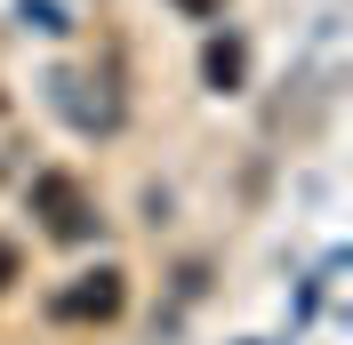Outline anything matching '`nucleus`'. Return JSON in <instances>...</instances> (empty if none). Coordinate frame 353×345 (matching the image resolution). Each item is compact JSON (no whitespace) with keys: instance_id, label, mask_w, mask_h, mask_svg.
Masks as SVG:
<instances>
[{"instance_id":"f257e3e1","label":"nucleus","mask_w":353,"mask_h":345,"mask_svg":"<svg viewBox=\"0 0 353 345\" xmlns=\"http://www.w3.org/2000/svg\"><path fill=\"white\" fill-rule=\"evenodd\" d=\"M32 217H41V233L57 241V249H81V241H97V225H105L97 193H88L72 169H41L32 177Z\"/></svg>"},{"instance_id":"20e7f679","label":"nucleus","mask_w":353,"mask_h":345,"mask_svg":"<svg viewBox=\"0 0 353 345\" xmlns=\"http://www.w3.org/2000/svg\"><path fill=\"white\" fill-rule=\"evenodd\" d=\"M185 17H225V0H176Z\"/></svg>"},{"instance_id":"7ed1b4c3","label":"nucleus","mask_w":353,"mask_h":345,"mask_svg":"<svg viewBox=\"0 0 353 345\" xmlns=\"http://www.w3.org/2000/svg\"><path fill=\"white\" fill-rule=\"evenodd\" d=\"M241 72H249L241 41H209V48H201V81L217 88V97H225V88H241Z\"/></svg>"},{"instance_id":"f03ea898","label":"nucleus","mask_w":353,"mask_h":345,"mask_svg":"<svg viewBox=\"0 0 353 345\" xmlns=\"http://www.w3.org/2000/svg\"><path fill=\"white\" fill-rule=\"evenodd\" d=\"M129 313V273L121 265H97V273H72L65 289H48V322L57 329H105Z\"/></svg>"}]
</instances>
